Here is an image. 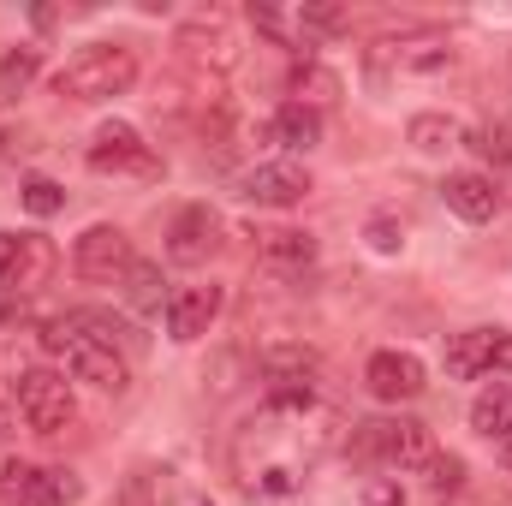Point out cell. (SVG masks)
Wrapping results in <instances>:
<instances>
[{"label":"cell","instance_id":"obj_1","mask_svg":"<svg viewBox=\"0 0 512 506\" xmlns=\"http://www.w3.org/2000/svg\"><path fill=\"white\" fill-rule=\"evenodd\" d=\"M334 441H340L334 411L316 393H274L239 429L233 465L251 495H298L304 477L334 453Z\"/></svg>","mask_w":512,"mask_h":506},{"label":"cell","instance_id":"obj_2","mask_svg":"<svg viewBox=\"0 0 512 506\" xmlns=\"http://www.w3.org/2000/svg\"><path fill=\"white\" fill-rule=\"evenodd\" d=\"M137 84V54L126 42H90L54 72V96L66 102H114Z\"/></svg>","mask_w":512,"mask_h":506},{"label":"cell","instance_id":"obj_3","mask_svg":"<svg viewBox=\"0 0 512 506\" xmlns=\"http://www.w3.org/2000/svg\"><path fill=\"white\" fill-rule=\"evenodd\" d=\"M453 60H459V48H453V36H441V30L382 36V42L364 54L376 90H393V84H405V78H441V72H453Z\"/></svg>","mask_w":512,"mask_h":506},{"label":"cell","instance_id":"obj_4","mask_svg":"<svg viewBox=\"0 0 512 506\" xmlns=\"http://www.w3.org/2000/svg\"><path fill=\"white\" fill-rule=\"evenodd\" d=\"M42 346L66 364V376H72V381H90V387H102V393H120V387L131 381L126 376V358L114 352V340H108V334H84V322H78V316L48 322Z\"/></svg>","mask_w":512,"mask_h":506},{"label":"cell","instance_id":"obj_5","mask_svg":"<svg viewBox=\"0 0 512 506\" xmlns=\"http://www.w3.org/2000/svg\"><path fill=\"white\" fill-rule=\"evenodd\" d=\"M12 411L24 417V429L60 435L78 417V399H72V381L60 376V370H18V381H12Z\"/></svg>","mask_w":512,"mask_h":506},{"label":"cell","instance_id":"obj_6","mask_svg":"<svg viewBox=\"0 0 512 506\" xmlns=\"http://www.w3.org/2000/svg\"><path fill=\"white\" fill-rule=\"evenodd\" d=\"M90 173H131V179H161V155L137 137V126L126 120H108V126H96L90 137Z\"/></svg>","mask_w":512,"mask_h":506},{"label":"cell","instance_id":"obj_7","mask_svg":"<svg viewBox=\"0 0 512 506\" xmlns=\"http://www.w3.org/2000/svg\"><path fill=\"white\" fill-rule=\"evenodd\" d=\"M84 495V483L72 471H42L30 459H12L0 471V506H72Z\"/></svg>","mask_w":512,"mask_h":506},{"label":"cell","instance_id":"obj_8","mask_svg":"<svg viewBox=\"0 0 512 506\" xmlns=\"http://www.w3.org/2000/svg\"><path fill=\"white\" fill-rule=\"evenodd\" d=\"M358 429H364V447L393 471H423L435 459V435L417 417H387V423H358Z\"/></svg>","mask_w":512,"mask_h":506},{"label":"cell","instance_id":"obj_9","mask_svg":"<svg viewBox=\"0 0 512 506\" xmlns=\"http://www.w3.org/2000/svg\"><path fill=\"white\" fill-rule=\"evenodd\" d=\"M441 364H447V376H459V381L512 370V334H501V328H465V334H447Z\"/></svg>","mask_w":512,"mask_h":506},{"label":"cell","instance_id":"obj_10","mask_svg":"<svg viewBox=\"0 0 512 506\" xmlns=\"http://www.w3.org/2000/svg\"><path fill=\"white\" fill-rule=\"evenodd\" d=\"M131 239L120 227H90L78 245H72V268H78V280H96V286H120L131 274Z\"/></svg>","mask_w":512,"mask_h":506},{"label":"cell","instance_id":"obj_11","mask_svg":"<svg viewBox=\"0 0 512 506\" xmlns=\"http://www.w3.org/2000/svg\"><path fill=\"white\" fill-rule=\"evenodd\" d=\"M239 197L256 203V209H292V203L310 197V173L298 161H262L239 179Z\"/></svg>","mask_w":512,"mask_h":506},{"label":"cell","instance_id":"obj_12","mask_svg":"<svg viewBox=\"0 0 512 506\" xmlns=\"http://www.w3.org/2000/svg\"><path fill=\"white\" fill-rule=\"evenodd\" d=\"M215 251H221V215L209 203H185L173 215V227H167V256L185 262V268H197V262H209Z\"/></svg>","mask_w":512,"mask_h":506},{"label":"cell","instance_id":"obj_13","mask_svg":"<svg viewBox=\"0 0 512 506\" xmlns=\"http://www.w3.org/2000/svg\"><path fill=\"white\" fill-rule=\"evenodd\" d=\"M215 316H221V286H179L167 298V334L185 340V346L203 340L215 328Z\"/></svg>","mask_w":512,"mask_h":506},{"label":"cell","instance_id":"obj_14","mask_svg":"<svg viewBox=\"0 0 512 506\" xmlns=\"http://www.w3.org/2000/svg\"><path fill=\"white\" fill-rule=\"evenodd\" d=\"M54 268H60V251H54L42 233H18V256L6 262L0 286H6V292H36V286L54 280Z\"/></svg>","mask_w":512,"mask_h":506},{"label":"cell","instance_id":"obj_15","mask_svg":"<svg viewBox=\"0 0 512 506\" xmlns=\"http://www.w3.org/2000/svg\"><path fill=\"white\" fill-rule=\"evenodd\" d=\"M256 370H262V381H268L274 393H310L322 358H316L310 346H268V352L256 358Z\"/></svg>","mask_w":512,"mask_h":506},{"label":"cell","instance_id":"obj_16","mask_svg":"<svg viewBox=\"0 0 512 506\" xmlns=\"http://www.w3.org/2000/svg\"><path fill=\"white\" fill-rule=\"evenodd\" d=\"M364 381H370L376 399L399 405V399H417V393H423V364H417L411 352H376L370 370H364Z\"/></svg>","mask_w":512,"mask_h":506},{"label":"cell","instance_id":"obj_17","mask_svg":"<svg viewBox=\"0 0 512 506\" xmlns=\"http://www.w3.org/2000/svg\"><path fill=\"white\" fill-rule=\"evenodd\" d=\"M441 197L459 221H495V209H501V185L489 173H453L441 185Z\"/></svg>","mask_w":512,"mask_h":506},{"label":"cell","instance_id":"obj_18","mask_svg":"<svg viewBox=\"0 0 512 506\" xmlns=\"http://www.w3.org/2000/svg\"><path fill=\"white\" fill-rule=\"evenodd\" d=\"M173 48H185L191 60H215V66H233V30H227V18H191V24H179V36H173Z\"/></svg>","mask_w":512,"mask_h":506},{"label":"cell","instance_id":"obj_19","mask_svg":"<svg viewBox=\"0 0 512 506\" xmlns=\"http://www.w3.org/2000/svg\"><path fill=\"white\" fill-rule=\"evenodd\" d=\"M256 251H262L268 268H280V274H304V268H316V239H310V233H298V227L256 233Z\"/></svg>","mask_w":512,"mask_h":506},{"label":"cell","instance_id":"obj_20","mask_svg":"<svg viewBox=\"0 0 512 506\" xmlns=\"http://www.w3.org/2000/svg\"><path fill=\"white\" fill-rule=\"evenodd\" d=\"M268 137H274L280 149H316V143H322V108H310V102H286V108L268 120Z\"/></svg>","mask_w":512,"mask_h":506},{"label":"cell","instance_id":"obj_21","mask_svg":"<svg viewBox=\"0 0 512 506\" xmlns=\"http://www.w3.org/2000/svg\"><path fill=\"white\" fill-rule=\"evenodd\" d=\"M471 429L477 435H489V441H507L512 447V387H489V393H477V405H471Z\"/></svg>","mask_w":512,"mask_h":506},{"label":"cell","instance_id":"obj_22","mask_svg":"<svg viewBox=\"0 0 512 506\" xmlns=\"http://www.w3.org/2000/svg\"><path fill=\"white\" fill-rule=\"evenodd\" d=\"M405 137H411L423 155H441V149H459L465 126H459V120H447V114H417V120L405 126Z\"/></svg>","mask_w":512,"mask_h":506},{"label":"cell","instance_id":"obj_23","mask_svg":"<svg viewBox=\"0 0 512 506\" xmlns=\"http://www.w3.org/2000/svg\"><path fill=\"white\" fill-rule=\"evenodd\" d=\"M36 72H42V48H6V54H0V102L24 96Z\"/></svg>","mask_w":512,"mask_h":506},{"label":"cell","instance_id":"obj_24","mask_svg":"<svg viewBox=\"0 0 512 506\" xmlns=\"http://www.w3.org/2000/svg\"><path fill=\"white\" fill-rule=\"evenodd\" d=\"M120 286H126V298L137 310H155V304H161V268H155V262H131V274Z\"/></svg>","mask_w":512,"mask_h":506},{"label":"cell","instance_id":"obj_25","mask_svg":"<svg viewBox=\"0 0 512 506\" xmlns=\"http://www.w3.org/2000/svg\"><path fill=\"white\" fill-rule=\"evenodd\" d=\"M24 209H30L36 221H48V215L66 209V191H60L54 179H24Z\"/></svg>","mask_w":512,"mask_h":506},{"label":"cell","instance_id":"obj_26","mask_svg":"<svg viewBox=\"0 0 512 506\" xmlns=\"http://www.w3.org/2000/svg\"><path fill=\"white\" fill-rule=\"evenodd\" d=\"M423 471H429V489H459L465 483V459H453V453H435Z\"/></svg>","mask_w":512,"mask_h":506},{"label":"cell","instance_id":"obj_27","mask_svg":"<svg viewBox=\"0 0 512 506\" xmlns=\"http://www.w3.org/2000/svg\"><path fill=\"white\" fill-rule=\"evenodd\" d=\"M370 245H376L382 256H393L399 245H405V227H399L393 215H376V221H370Z\"/></svg>","mask_w":512,"mask_h":506},{"label":"cell","instance_id":"obj_28","mask_svg":"<svg viewBox=\"0 0 512 506\" xmlns=\"http://www.w3.org/2000/svg\"><path fill=\"white\" fill-rule=\"evenodd\" d=\"M346 24V12H334V6H298V30H340Z\"/></svg>","mask_w":512,"mask_h":506},{"label":"cell","instance_id":"obj_29","mask_svg":"<svg viewBox=\"0 0 512 506\" xmlns=\"http://www.w3.org/2000/svg\"><path fill=\"white\" fill-rule=\"evenodd\" d=\"M364 506H405V495H399V483L370 477V483H364Z\"/></svg>","mask_w":512,"mask_h":506},{"label":"cell","instance_id":"obj_30","mask_svg":"<svg viewBox=\"0 0 512 506\" xmlns=\"http://www.w3.org/2000/svg\"><path fill=\"white\" fill-rule=\"evenodd\" d=\"M12 256H18V233H0V274H6Z\"/></svg>","mask_w":512,"mask_h":506},{"label":"cell","instance_id":"obj_31","mask_svg":"<svg viewBox=\"0 0 512 506\" xmlns=\"http://www.w3.org/2000/svg\"><path fill=\"white\" fill-rule=\"evenodd\" d=\"M6 423H12V417H6V405H0V441H6Z\"/></svg>","mask_w":512,"mask_h":506},{"label":"cell","instance_id":"obj_32","mask_svg":"<svg viewBox=\"0 0 512 506\" xmlns=\"http://www.w3.org/2000/svg\"><path fill=\"white\" fill-rule=\"evenodd\" d=\"M507 465H512V447H507Z\"/></svg>","mask_w":512,"mask_h":506}]
</instances>
